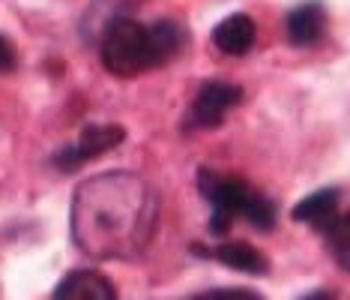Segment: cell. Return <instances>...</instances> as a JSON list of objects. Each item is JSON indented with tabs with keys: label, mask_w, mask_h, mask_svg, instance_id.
Returning a JSON list of instances; mask_svg holds the SVG:
<instances>
[{
	"label": "cell",
	"mask_w": 350,
	"mask_h": 300,
	"mask_svg": "<svg viewBox=\"0 0 350 300\" xmlns=\"http://www.w3.org/2000/svg\"><path fill=\"white\" fill-rule=\"evenodd\" d=\"M243 99V90L237 84H228V82H210L198 90V97L192 102V112H189V121L201 129H213L225 121V114L237 102Z\"/></svg>",
	"instance_id": "cell-5"
},
{
	"label": "cell",
	"mask_w": 350,
	"mask_h": 300,
	"mask_svg": "<svg viewBox=\"0 0 350 300\" xmlns=\"http://www.w3.org/2000/svg\"><path fill=\"white\" fill-rule=\"evenodd\" d=\"M243 216L249 219L254 228H260V232H269V228L275 225V204L269 201L267 195L252 192V199L245 201V208H243Z\"/></svg>",
	"instance_id": "cell-13"
},
{
	"label": "cell",
	"mask_w": 350,
	"mask_h": 300,
	"mask_svg": "<svg viewBox=\"0 0 350 300\" xmlns=\"http://www.w3.org/2000/svg\"><path fill=\"white\" fill-rule=\"evenodd\" d=\"M213 255H216L225 267H230V271H240V273H254V276H260V273L269 271V262L264 258V252L249 247V243H240V240L219 243Z\"/></svg>",
	"instance_id": "cell-11"
},
{
	"label": "cell",
	"mask_w": 350,
	"mask_h": 300,
	"mask_svg": "<svg viewBox=\"0 0 350 300\" xmlns=\"http://www.w3.org/2000/svg\"><path fill=\"white\" fill-rule=\"evenodd\" d=\"M126 138V129L117 123H93L87 126V129L78 136L75 145L63 147L57 156H54V165H57L60 171H75L81 168L84 162L96 160V156H105L108 150L120 147Z\"/></svg>",
	"instance_id": "cell-4"
},
{
	"label": "cell",
	"mask_w": 350,
	"mask_h": 300,
	"mask_svg": "<svg viewBox=\"0 0 350 300\" xmlns=\"http://www.w3.org/2000/svg\"><path fill=\"white\" fill-rule=\"evenodd\" d=\"M323 27H326V12L317 0H308V3L297 6L288 15V36L293 45H314L323 36Z\"/></svg>",
	"instance_id": "cell-8"
},
{
	"label": "cell",
	"mask_w": 350,
	"mask_h": 300,
	"mask_svg": "<svg viewBox=\"0 0 350 300\" xmlns=\"http://www.w3.org/2000/svg\"><path fill=\"white\" fill-rule=\"evenodd\" d=\"M336 210H338V189H321V192L308 195V199H302L297 208H293V219H297V223H308L323 232V228L338 216Z\"/></svg>",
	"instance_id": "cell-9"
},
{
	"label": "cell",
	"mask_w": 350,
	"mask_h": 300,
	"mask_svg": "<svg viewBox=\"0 0 350 300\" xmlns=\"http://www.w3.org/2000/svg\"><path fill=\"white\" fill-rule=\"evenodd\" d=\"M198 184H201V195L213 204L210 232L228 234L230 223H234L237 216H243V208H245V201L252 199L254 189L240 177H225V175H219V171H206V168H201Z\"/></svg>",
	"instance_id": "cell-3"
},
{
	"label": "cell",
	"mask_w": 350,
	"mask_h": 300,
	"mask_svg": "<svg viewBox=\"0 0 350 300\" xmlns=\"http://www.w3.org/2000/svg\"><path fill=\"white\" fill-rule=\"evenodd\" d=\"M159 225V195L144 177L108 171L84 180L72 199V238L90 258L132 262Z\"/></svg>",
	"instance_id": "cell-1"
},
{
	"label": "cell",
	"mask_w": 350,
	"mask_h": 300,
	"mask_svg": "<svg viewBox=\"0 0 350 300\" xmlns=\"http://www.w3.org/2000/svg\"><path fill=\"white\" fill-rule=\"evenodd\" d=\"M51 300H117V291L108 276L96 271H72L54 288Z\"/></svg>",
	"instance_id": "cell-6"
},
{
	"label": "cell",
	"mask_w": 350,
	"mask_h": 300,
	"mask_svg": "<svg viewBox=\"0 0 350 300\" xmlns=\"http://www.w3.org/2000/svg\"><path fill=\"white\" fill-rule=\"evenodd\" d=\"M254 39H258V30H254V21L245 12H234L228 18H221L216 30H213V42L221 54H230V58H240V54L252 51Z\"/></svg>",
	"instance_id": "cell-7"
},
{
	"label": "cell",
	"mask_w": 350,
	"mask_h": 300,
	"mask_svg": "<svg viewBox=\"0 0 350 300\" xmlns=\"http://www.w3.org/2000/svg\"><path fill=\"white\" fill-rule=\"evenodd\" d=\"M147 34H150V51H153V66H165V63L174 60L183 51L186 30H183L177 21L162 18V21H156V25H150Z\"/></svg>",
	"instance_id": "cell-10"
},
{
	"label": "cell",
	"mask_w": 350,
	"mask_h": 300,
	"mask_svg": "<svg viewBox=\"0 0 350 300\" xmlns=\"http://www.w3.org/2000/svg\"><path fill=\"white\" fill-rule=\"evenodd\" d=\"M302 300H336L329 295V291H314V295H308V297H302Z\"/></svg>",
	"instance_id": "cell-16"
},
{
	"label": "cell",
	"mask_w": 350,
	"mask_h": 300,
	"mask_svg": "<svg viewBox=\"0 0 350 300\" xmlns=\"http://www.w3.org/2000/svg\"><path fill=\"white\" fill-rule=\"evenodd\" d=\"M326 249L336 258V264L341 271H350V213L347 216H336L329 225L323 228Z\"/></svg>",
	"instance_id": "cell-12"
},
{
	"label": "cell",
	"mask_w": 350,
	"mask_h": 300,
	"mask_svg": "<svg viewBox=\"0 0 350 300\" xmlns=\"http://www.w3.org/2000/svg\"><path fill=\"white\" fill-rule=\"evenodd\" d=\"M102 63L117 78H135L153 69L147 27L135 18H114L102 36Z\"/></svg>",
	"instance_id": "cell-2"
},
{
	"label": "cell",
	"mask_w": 350,
	"mask_h": 300,
	"mask_svg": "<svg viewBox=\"0 0 350 300\" xmlns=\"http://www.w3.org/2000/svg\"><path fill=\"white\" fill-rule=\"evenodd\" d=\"M15 69V49L10 45V39L0 36V73H12Z\"/></svg>",
	"instance_id": "cell-15"
},
{
	"label": "cell",
	"mask_w": 350,
	"mask_h": 300,
	"mask_svg": "<svg viewBox=\"0 0 350 300\" xmlns=\"http://www.w3.org/2000/svg\"><path fill=\"white\" fill-rule=\"evenodd\" d=\"M195 300H260V297L249 288H213Z\"/></svg>",
	"instance_id": "cell-14"
}]
</instances>
